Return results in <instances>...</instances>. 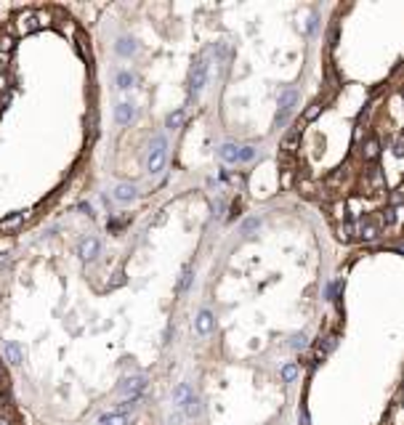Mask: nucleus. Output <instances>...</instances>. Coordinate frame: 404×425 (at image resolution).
Here are the masks:
<instances>
[{
  "mask_svg": "<svg viewBox=\"0 0 404 425\" xmlns=\"http://www.w3.org/2000/svg\"><path fill=\"white\" fill-rule=\"evenodd\" d=\"M165 160H168V141H165V136H154L149 144V155H147L149 173H160L165 168Z\"/></svg>",
  "mask_w": 404,
  "mask_h": 425,
  "instance_id": "nucleus-1",
  "label": "nucleus"
},
{
  "mask_svg": "<svg viewBox=\"0 0 404 425\" xmlns=\"http://www.w3.org/2000/svg\"><path fill=\"white\" fill-rule=\"evenodd\" d=\"M208 82V62H199L192 67V75H189V96H197V93L205 88Z\"/></svg>",
  "mask_w": 404,
  "mask_h": 425,
  "instance_id": "nucleus-2",
  "label": "nucleus"
},
{
  "mask_svg": "<svg viewBox=\"0 0 404 425\" xmlns=\"http://www.w3.org/2000/svg\"><path fill=\"white\" fill-rule=\"evenodd\" d=\"M295 101H298V90H295V88H287V90L282 93V99H279V112H277V125H284V123L290 120Z\"/></svg>",
  "mask_w": 404,
  "mask_h": 425,
  "instance_id": "nucleus-3",
  "label": "nucleus"
},
{
  "mask_svg": "<svg viewBox=\"0 0 404 425\" xmlns=\"http://www.w3.org/2000/svg\"><path fill=\"white\" fill-rule=\"evenodd\" d=\"M147 391V377L144 375H133V377H128V380H123V385H120V393L125 396V399H141V393Z\"/></svg>",
  "mask_w": 404,
  "mask_h": 425,
  "instance_id": "nucleus-4",
  "label": "nucleus"
},
{
  "mask_svg": "<svg viewBox=\"0 0 404 425\" xmlns=\"http://www.w3.org/2000/svg\"><path fill=\"white\" fill-rule=\"evenodd\" d=\"M99 250H101V245H99L96 237H85V239H80V245H77V255L82 258V261H93V258L99 255Z\"/></svg>",
  "mask_w": 404,
  "mask_h": 425,
  "instance_id": "nucleus-5",
  "label": "nucleus"
},
{
  "mask_svg": "<svg viewBox=\"0 0 404 425\" xmlns=\"http://www.w3.org/2000/svg\"><path fill=\"white\" fill-rule=\"evenodd\" d=\"M192 401H194V393H192V385H189V383H181L173 391V404L176 407L189 409V407H192Z\"/></svg>",
  "mask_w": 404,
  "mask_h": 425,
  "instance_id": "nucleus-6",
  "label": "nucleus"
},
{
  "mask_svg": "<svg viewBox=\"0 0 404 425\" xmlns=\"http://www.w3.org/2000/svg\"><path fill=\"white\" fill-rule=\"evenodd\" d=\"M213 327H216V319H213V314L208 311V309H202L199 314H197V319H194V329H197V335H210L213 332Z\"/></svg>",
  "mask_w": 404,
  "mask_h": 425,
  "instance_id": "nucleus-7",
  "label": "nucleus"
},
{
  "mask_svg": "<svg viewBox=\"0 0 404 425\" xmlns=\"http://www.w3.org/2000/svg\"><path fill=\"white\" fill-rule=\"evenodd\" d=\"M27 218H30V210H16L14 216H8V218L0 221V231H14V229H19Z\"/></svg>",
  "mask_w": 404,
  "mask_h": 425,
  "instance_id": "nucleus-8",
  "label": "nucleus"
},
{
  "mask_svg": "<svg viewBox=\"0 0 404 425\" xmlns=\"http://www.w3.org/2000/svg\"><path fill=\"white\" fill-rule=\"evenodd\" d=\"M138 197V189L133 184H117L114 186V199L117 202H133Z\"/></svg>",
  "mask_w": 404,
  "mask_h": 425,
  "instance_id": "nucleus-9",
  "label": "nucleus"
},
{
  "mask_svg": "<svg viewBox=\"0 0 404 425\" xmlns=\"http://www.w3.org/2000/svg\"><path fill=\"white\" fill-rule=\"evenodd\" d=\"M136 117V106L133 104H128V101H123V104H117V109H114V120L120 123V125H130V120Z\"/></svg>",
  "mask_w": 404,
  "mask_h": 425,
  "instance_id": "nucleus-10",
  "label": "nucleus"
},
{
  "mask_svg": "<svg viewBox=\"0 0 404 425\" xmlns=\"http://www.w3.org/2000/svg\"><path fill=\"white\" fill-rule=\"evenodd\" d=\"M218 157H221V162H226V165L240 162V146H237V144H221L218 146Z\"/></svg>",
  "mask_w": 404,
  "mask_h": 425,
  "instance_id": "nucleus-11",
  "label": "nucleus"
},
{
  "mask_svg": "<svg viewBox=\"0 0 404 425\" xmlns=\"http://www.w3.org/2000/svg\"><path fill=\"white\" fill-rule=\"evenodd\" d=\"M3 353H6V359H8L11 364H21V361H24V351H21V346L16 343V340H8L6 348H3Z\"/></svg>",
  "mask_w": 404,
  "mask_h": 425,
  "instance_id": "nucleus-12",
  "label": "nucleus"
},
{
  "mask_svg": "<svg viewBox=\"0 0 404 425\" xmlns=\"http://www.w3.org/2000/svg\"><path fill=\"white\" fill-rule=\"evenodd\" d=\"M99 425H130V415L125 412H109V415H101Z\"/></svg>",
  "mask_w": 404,
  "mask_h": 425,
  "instance_id": "nucleus-13",
  "label": "nucleus"
},
{
  "mask_svg": "<svg viewBox=\"0 0 404 425\" xmlns=\"http://www.w3.org/2000/svg\"><path fill=\"white\" fill-rule=\"evenodd\" d=\"M184 120H186V112H184V109H176V112H170V114H168L165 125H168L170 131H178V128L184 125Z\"/></svg>",
  "mask_w": 404,
  "mask_h": 425,
  "instance_id": "nucleus-14",
  "label": "nucleus"
},
{
  "mask_svg": "<svg viewBox=\"0 0 404 425\" xmlns=\"http://www.w3.org/2000/svg\"><path fill=\"white\" fill-rule=\"evenodd\" d=\"M14 51V38H11V35H0V58H8V53Z\"/></svg>",
  "mask_w": 404,
  "mask_h": 425,
  "instance_id": "nucleus-15",
  "label": "nucleus"
},
{
  "mask_svg": "<svg viewBox=\"0 0 404 425\" xmlns=\"http://www.w3.org/2000/svg\"><path fill=\"white\" fill-rule=\"evenodd\" d=\"M38 27V21H35V14H21L19 16V32H30Z\"/></svg>",
  "mask_w": 404,
  "mask_h": 425,
  "instance_id": "nucleus-16",
  "label": "nucleus"
},
{
  "mask_svg": "<svg viewBox=\"0 0 404 425\" xmlns=\"http://www.w3.org/2000/svg\"><path fill=\"white\" fill-rule=\"evenodd\" d=\"M133 51H136V43L130 40V38H123L120 43H117V53H120V56H130Z\"/></svg>",
  "mask_w": 404,
  "mask_h": 425,
  "instance_id": "nucleus-17",
  "label": "nucleus"
},
{
  "mask_svg": "<svg viewBox=\"0 0 404 425\" xmlns=\"http://www.w3.org/2000/svg\"><path fill=\"white\" fill-rule=\"evenodd\" d=\"M295 377H298V364H284V367H282V380L284 383H293Z\"/></svg>",
  "mask_w": 404,
  "mask_h": 425,
  "instance_id": "nucleus-18",
  "label": "nucleus"
},
{
  "mask_svg": "<svg viewBox=\"0 0 404 425\" xmlns=\"http://www.w3.org/2000/svg\"><path fill=\"white\" fill-rule=\"evenodd\" d=\"M359 234L364 239H372V237H378V223H372V221H367V223H362V229H359Z\"/></svg>",
  "mask_w": 404,
  "mask_h": 425,
  "instance_id": "nucleus-19",
  "label": "nucleus"
},
{
  "mask_svg": "<svg viewBox=\"0 0 404 425\" xmlns=\"http://www.w3.org/2000/svg\"><path fill=\"white\" fill-rule=\"evenodd\" d=\"M130 85H133V75H130V72H117V88H130Z\"/></svg>",
  "mask_w": 404,
  "mask_h": 425,
  "instance_id": "nucleus-20",
  "label": "nucleus"
},
{
  "mask_svg": "<svg viewBox=\"0 0 404 425\" xmlns=\"http://www.w3.org/2000/svg\"><path fill=\"white\" fill-rule=\"evenodd\" d=\"M364 157H367V160L378 157V138H370V141L364 144Z\"/></svg>",
  "mask_w": 404,
  "mask_h": 425,
  "instance_id": "nucleus-21",
  "label": "nucleus"
},
{
  "mask_svg": "<svg viewBox=\"0 0 404 425\" xmlns=\"http://www.w3.org/2000/svg\"><path fill=\"white\" fill-rule=\"evenodd\" d=\"M255 160V149L253 146H240V162H250Z\"/></svg>",
  "mask_w": 404,
  "mask_h": 425,
  "instance_id": "nucleus-22",
  "label": "nucleus"
},
{
  "mask_svg": "<svg viewBox=\"0 0 404 425\" xmlns=\"http://www.w3.org/2000/svg\"><path fill=\"white\" fill-rule=\"evenodd\" d=\"M189 285H192V268H184V274H181V282H178V290H186Z\"/></svg>",
  "mask_w": 404,
  "mask_h": 425,
  "instance_id": "nucleus-23",
  "label": "nucleus"
},
{
  "mask_svg": "<svg viewBox=\"0 0 404 425\" xmlns=\"http://www.w3.org/2000/svg\"><path fill=\"white\" fill-rule=\"evenodd\" d=\"M391 151H394L396 157H404V138H394V144H391Z\"/></svg>",
  "mask_w": 404,
  "mask_h": 425,
  "instance_id": "nucleus-24",
  "label": "nucleus"
},
{
  "mask_svg": "<svg viewBox=\"0 0 404 425\" xmlns=\"http://www.w3.org/2000/svg\"><path fill=\"white\" fill-rule=\"evenodd\" d=\"M295 144H298V128H295V131H293L287 138H284V149H293Z\"/></svg>",
  "mask_w": 404,
  "mask_h": 425,
  "instance_id": "nucleus-25",
  "label": "nucleus"
},
{
  "mask_svg": "<svg viewBox=\"0 0 404 425\" xmlns=\"http://www.w3.org/2000/svg\"><path fill=\"white\" fill-rule=\"evenodd\" d=\"M394 221H396V210H394V207H388V210H386V216H383V223H386V226H391Z\"/></svg>",
  "mask_w": 404,
  "mask_h": 425,
  "instance_id": "nucleus-26",
  "label": "nucleus"
},
{
  "mask_svg": "<svg viewBox=\"0 0 404 425\" xmlns=\"http://www.w3.org/2000/svg\"><path fill=\"white\" fill-rule=\"evenodd\" d=\"M255 229H258V218H250V221L242 223V231H245V234H247V231H255Z\"/></svg>",
  "mask_w": 404,
  "mask_h": 425,
  "instance_id": "nucleus-27",
  "label": "nucleus"
},
{
  "mask_svg": "<svg viewBox=\"0 0 404 425\" xmlns=\"http://www.w3.org/2000/svg\"><path fill=\"white\" fill-rule=\"evenodd\" d=\"M303 346H306V338L303 335H295L293 338V348H303Z\"/></svg>",
  "mask_w": 404,
  "mask_h": 425,
  "instance_id": "nucleus-28",
  "label": "nucleus"
},
{
  "mask_svg": "<svg viewBox=\"0 0 404 425\" xmlns=\"http://www.w3.org/2000/svg\"><path fill=\"white\" fill-rule=\"evenodd\" d=\"M0 425H11V420L8 417H0Z\"/></svg>",
  "mask_w": 404,
  "mask_h": 425,
  "instance_id": "nucleus-29",
  "label": "nucleus"
}]
</instances>
